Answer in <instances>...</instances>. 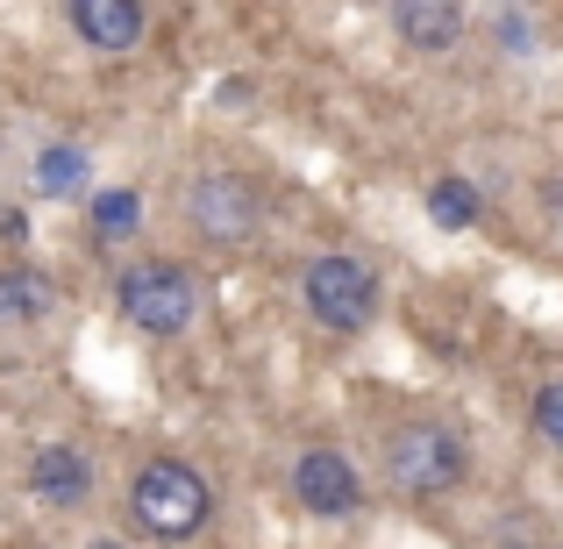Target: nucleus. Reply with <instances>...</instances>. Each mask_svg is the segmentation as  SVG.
<instances>
[{
    "label": "nucleus",
    "instance_id": "1",
    "mask_svg": "<svg viewBox=\"0 0 563 549\" xmlns=\"http://www.w3.org/2000/svg\"><path fill=\"white\" fill-rule=\"evenodd\" d=\"M378 471L399 499H442L471 479V436L442 414H407L378 436Z\"/></svg>",
    "mask_w": 563,
    "mask_h": 549
},
{
    "label": "nucleus",
    "instance_id": "2",
    "mask_svg": "<svg viewBox=\"0 0 563 549\" xmlns=\"http://www.w3.org/2000/svg\"><path fill=\"white\" fill-rule=\"evenodd\" d=\"M129 521L151 542H192L207 521H214V485H207L200 464L186 457H151L129 479Z\"/></svg>",
    "mask_w": 563,
    "mask_h": 549
},
{
    "label": "nucleus",
    "instance_id": "3",
    "mask_svg": "<svg viewBox=\"0 0 563 549\" xmlns=\"http://www.w3.org/2000/svg\"><path fill=\"white\" fill-rule=\"evenodd\" d=\"M300 307L329 336H364L385 315V278L357 250H321V257L300 264Z\"/></svg>",
    "mask_w": 563,
    "mask_h": 549
},
{
    "label": "nucleus",
    "instance_id": "4",
    "mask_svg": "<svg viewBox=\"0 0 563 549\" xmlns=\"http://www.w3.org/2000/svg\"><path fill=\"white\" fill-rule=\"evenodd\" d=\"M114 307H122V321L136 336L172 343V336H186L192 321H200V278H192L179 257H136L114 278Z\"/></svg>",
    "mask_w": 563,
    "mask_h": 549
},
{
    "label": "nucleus",
    "instance_id": "5",
    "mask_svg": "<svg viewBox=\"0 0 563 549\" xmlns=\"http://www.w3.org/2000/svg\"><path fill=\"white\" fill-rule=\"evenodd\" d=\"M186 221H192L200 243L235 250L264 229V186L250 179V172H200V179L186 186Z\"/></svg>",
    "mask_w": 563,
    "mask_h": 549
},
{
    "label": "nucleus",
    "instance_id": "6",
    "mask_svg": "<svg viewBox=\"0 0 563 549\" xmlns=\"http://www.w3.org/2000/svg\"><path fill=\"white\" fill-rule=\"evenodd\" d=\"M286 493L300 499V514H314V521H350V514L372 499L364 493V471L350 464V450H335V442H307V450L292 457Z\"/></svg>",
    "mask_w": 563,
    "mask_h": 549
},
{
    "label": "nucleus",
    "instance_id": "7",
    "mask_svg": "<svg viewBox=\"0 0 563 549\" xmlns=\"http://www.w3.org/2000/svg\"><path fill=\"white\" fill-rule=\"evenodd\" d=\"M29 493H36L43 507H86V499H93V457H86L79 442H43V450L29 457Z\"/></svg>",
    "mask_w": 563,
    "mask_h": 549
},
{
    "label": "nucleus",
    "instance_id": "8",
    "mask_svg": "<svg viewBox=\"0 0 563 549\" xmlns=\"http://www.w3.org/2000/svg\"><path fill=\"white\" fill-rule=\"evenodd\" d=\"M65 22L86 51H136V43L151 36V14H143L136 0H71Z\"/></svg>",
    "mask_w": 563,
    "mask_h": 549
},
{
    "label": "nucleus",
    "instance_id": "9",
    "mask_svg": "<svg viewBox=\"0 0 563 549\" xmlns=\"http://www.w3.org/2000/svg\"><path fill=\"white\" fill-rule=\"evenodd\" d=\"M464 22L471 14L456 8V0H393V36L407 43V51H456L464 43Z\"/></svg>",
    "mask_w": 563,
    "mask_h": 549
},
{
    "label": "nucleus",
    "instance_id": "10",
    "mask_svg": "<svg viewBox=\"0 0 563 549\" xmlns=\"http://www.w3.org/2000/svg\"><path fill=\"white\" fill-rule=\"evenodd\" d=\"M421 207H428V221H435L442 235H464V229H478V215H485V193L471 186L464 172H442V179L421 193Z\"/></svg>",
    "mask_w": 563,
    "mask_h": 549
},
{
    "label": "nucleus",
    "instance_id": "11",
    "mask_svg": "<svg viewBox=\"0 0 563 549\" xmlns=\"http://www.w3.org/2000/svg\"><path fill=\"white\" fill-rule=\"evenodd\" d=\"M86 221H93L100 243H122V235L143 229V193L136 186H100L93 207H86Z\"/></svg>",
    "mask_w": 563,
    "mask_h": 549
},
{
    "label": "nucleus",
    "instance_id": "12",
    "mask_svg": "<svg viewBox=\"0 0 563 549\" xmlns=\"http://www.w3.org/2000/svg\"><path fill=\"white\" fill-rule=\"evenodd\" d=\"M51 278L43 272H29V264H14V272H0V315L8 321H43L51 315Z\"/></svg>",
    "mask_w": 563,
    "mask_h": 549
},
{
    "label": "nucleus",
    "instance_id": "13",
    "mask_svg": "<svg viewBox=\"0 0 563 549\" xmlns=\"http://www.w3.org/2000/svg\"><path fill=\"white\" fill-rule=\"evenodd\" d=\"M36 186L43 193H79L86 186V151L79 143H43L36 151Z\"/></svg>",
    "mask_w": 563,
    "mask_h": 549
},
{
    "label": "nucleus",
    "instance_id": "14",
    "mask_svg": "<svg viewBox=\"0 0 563 549\" xmlns=\"http://www.w3.org/2000/svg\"><path fill=\"white\" fill-rule=\"evenodd\" d=\"M528 428H536L542 450L563 457V378H542L536 393H528Z\"/></svg>",
    "mask_w": 563,
    "mask_h": 549
},
{
    "label": "nucleus",
    "instance_id": "15",
    "mask_svg": "<svg viewBox=\"0 0 563 549\" xmlns=\"http://www.w3.org/2000/svg\"><path fill=\"white\" fill-rule=\"evenodd\" d=\"M493 43H499V51H507V57H536V14H528V8H499L493 14Z\"/></svg>",
    "mask_w": 563,
    "mask_h": 549
},
{
    "label": "nucleus",
    "instance_id": "16",
    "mask_svg": "<svg viewBox=\"0 0 563 549\" xmlns=\"http://www.w3.org/2000/svg\"><path fill=\"white\" fill-rule=\"evenodd\" d=\"M250 94H257L250 79H221V86H214V100H221V108H250Z\"/></svg>",
    "mask_w": 563,
    "mask_h": 549
},
{
    "label": "nucleus",
    "instance_id": "17",
    "mask_svg": "<svg viewBox=\"0 0 563 549\" xmlns=\"http://www.w3.org/2000/svg\"><path fill=\"white\" fill-rule=\"evenodd\" d=\"M493 549H542V542H528V536H499Z\"/></svg>",
    "mask_w": 563,
    "mask_h": 549
},
{
    "label": "nucleus",
    "instance_id": "18",
    "mask_svg": "<svg viewBox=\"0 0 563 549\" xmlns=\"http://www.w3.org/2000/svg\"><path fill=\"white\" fill-rule=\"evenodd\" d=\"M86 549H129V542H114V536H93V542H86Z\"/></svg>",
    "mask_w": 563,
    "mask_h": 549
}]
</instances>
